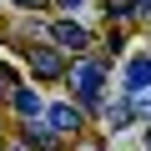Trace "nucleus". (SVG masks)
<instances>
[{"instance_id":"nucleus-2","label":"nucleus","mask_w":151,"mask_h":151,"mask_svg":"<svg viewBox=\"0 0 151 151\" xmlns=\"http://www.w3.org/2000/svg\"><path fill=\"white\" fill-rule=\"evenodd\" d=\"M25 65H30V76H40V81H55V76H65V60H60V50H25Z\"/></svg>"},{"instance_id":"nucleus-6","label":"nucleus","mask_w":151,"mask_h":151,"mask_svg":"<svg viewBox=\"0 0 151 151\" xmlns=\"http://www.w3.org/2000/svg\"><path fill=\"white\" fill-rule=\"evenodd\" d=\"M10 101H15V111H20V116H25V121H30V116H35V111H40V96H35V91H30V86H15V96H10Z\"/></svg>"},{"instance_id":"nucleus-8","label":"nucleus","mask_w":151,"mask_h":151,"mask_svg":"<svg viewBox=\"0 0 151 151\" xmlns=\"http://www.w3.org/2000/svg\"><path fill=\"white\" fill-rule=\"evenodd\" d=\"M126 121H131L126 106H111V111H106V126H126Z\"/></svg>"},{"instance_id":"nucleus-5","label":"nucleus","mask_w":151,"mask_h":151,"mask_svg":"<svg viewBox=\"0 0 151 151\" xmlns=\"http://www.w3.org/2000/svg\"><path fill=\"white\" fill-rule=\"evenodd\" d=\"M126 86H131V91H146V86H151V55H141V60L126 65Z\"/></svg>"},{"instance_id":"nucleus-10","label":"nucleus","mask_w":151,"mask_h":151,"mask_svg":"<svg viewBox=\"0 0 151 151\" xmlns=\"http://www.w3.org/2000/svg\"><path fill=\"white\" fill-rule=\"evenodd\" d=\"M131 15H146V20H151V0H136V5H131Z\"/></svg>"},{"instance_id":"nucleus-12","label":"nucleus","mask_w":151,"mask_h":151,"mask_svg":"<svg viewBox=\"0 0 151 151\" xmlns=\"http://www.w3.org/2000/svg\"><path fill=\"white\" fill-rule=\"evenodd\" d=\"M15 5H40V0H15Z\"/></svg>"},{"instance_id":"nucleus-14","label":"nucleus","mask_w":151,"mask_h":151,"mask_svg":"<svg viewBox=\"0 0 151 151\" xmlns=\"http://www.w3.org/2000/svg\"><path fill=\"white\" fill-rule=\"evenodd\" d=\"M146 101H151V96H146Z\"/></svg>"},{"instance_id":"nucleus-9","label":"nucleus","mask_w":151,"mask_h":151,"mask_svg":"<svg viewBox=\"0 0 151 151\" xmlns=\"http://www.w3.org/2000/svg\"><path fill=\"white\" fill-rule=\"evenodd\" d=\"M10 91H15V70H10V65H0V96H10Z\"/></svg>"},{"instance_id":"nucleus-13","label":"nucleus","mask_w":151,"mask_h":151,"mask_svg":"<svg viewBox=\"0 0 151 151\" xmlns=\"http://www.w3.org/2000/svg\"><path fill=\"white\" fill-rule=\"evenodd\" d=\"M146 146H151V131H146Z\"/></svg>"},{"instance_id":"nucleus-3","label":"nucleus","mask_w":151,"mask_h":151,"mask_svg":"<svg viewBox=\"0 0 151 151\" xmlns=\"http://www.w3.org/2000/svg\"><path fill=\"white\" fill-rule=\"evenodd\" d=\"M50 35H55V45H70V50H86V45H91V35L76 25V20H55Z\"/></svg>"},{"instance_id":"nucleus-4","label":"nucleus","mask_w":151,"mask_h":151,"mask_svg":"<svg viewBox=\"0 0 151 151\" xmlns=\"http://www.w3.org/2000/svg\"><path fill=\"white\" fill-rule=\"evenodd\" d=\"M50 131L55 136H76L81 131V111L76 106H50Z\"/></svg>"},{"instance_id":"nucleus-11","label":"nucleus","mask_w":151,"mask_h":151,"mask_svg":"<svg viewBox=\"0 0 151 151\" xmlns=\"http://www.w3.org/2000/svg\"><path fill=\"white\" fill-rule=\"evenodd\" d=\"M60 5H65V10H76V5H86V0H60Z\"/></svg>"},{"instance_id":"nucleus-7","label":"nucleus","mask_w":151,"mask_h":151,"mask_svg":"<svg viewBox=\"0 0 151 151\" xmlns=\"http://www.w3.org/2000/svg\"><path fill=\"white\" fill-rule=\"evenodd\" d=\"M25 146L50 151V146H55V131H50V126H30V121H25Z\"/></svg>"},{"instance_id":"nucleus-1","label":"nucleus","mask_w":151,"mask_h":151,"mask_svg":"<svg viewBox=\"0 0 151 151\" xmlns=\"http://www.w3.org/2000/svg\"><path fill=\"white\" fill-rule=\"evenodd\" d=\"M101 81H106V70H101L96 60H76V65H70V91L81 96L86 106L101 101Z\"/></svg>"}]
</instances>
